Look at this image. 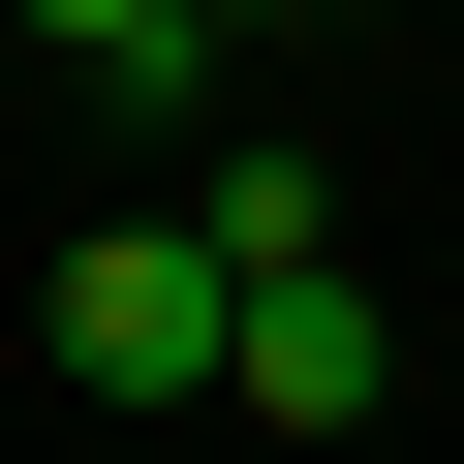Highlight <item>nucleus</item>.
Here are the masks:
<instances>
[{
  "instance_id": "1",
  "label": "nucleus",
  "mask_w": 464,
  "mask_h": 464,
  "mask_svg": "<svg viewBox=\"0 0 464 464\" xmlns=\"http://www.w3.org/2000/svg\"><path fill=\"white\" fill-rule=\"evenodd\" d=\"M32 341L93 402H217V372H248V248H217V217H93V248L32 279Z\"/></svg>"
},
{
  "instance_id": "2",
  "label": "nucleus",
  "mask_w": 464,
  "mask_h": 464,
  "mask_svg": "<svg viewBox=\"0 0 464 464\" xmlns=\"http://www.w3.org/2000/svg\"><path fill=\"white\" fill-rule=\"evenodd\" d=\"M402 372H433V341H402V310L310 248V279H248V372H217V402H248V433H372Z\"/></svg>"
},
{
  "instance_id": "3",
  "label": "nucleus",
  "mask_w": 464,
  "mask_h": 464,
  "mask_svg": "<svg viewBox=\"0 0 464 464\" xmlns=\"http://www.w3.org/2000/svg\"><path fill=\"white\" fill-rule=\"evenodd\" d=\"M0 32H32L93 124H186V93H217V0H0Z\"/></svg>"
},
{
  "instance_id": "4",
  "label": "nucleus",
  "mask_w": 464,
  "mask_h": 464,
  "mask_svg": "<svg viewBox=\"0 0 464 464\" xmlns=\"http://www.w3.org/2000/svg\"><path fill=\"white\" fill-rule=\"evenodd\" d=\"M186 217H217V248H248V279H310V248H341V155H279V124H248V155H217Z\"/></svg>"
},
{
  "instance_id": "5",
  "label": "nucleus",
  "mask_w": 464,
  "mask_h": 464,
  "mask_svg": "<svg viewBox=\"0 0 464 464\" xmlns=\"http://www.w3.org/2000/svg\"><path fill=\"white\" fill-rule=\"evenodd\" d=\"M248 32H310V0H217V63H248Z\"/></svg>"
},
{
  "instance_id": "6",
  "label": "nucleus",
  "mask_w": 464,
  "mask_h": 464,
  "mask_svg": "<svg viewBox=\"0 0 464 464\" xmlns=\"http://www.w3.org/2000/svg\"><path fill=\"white\" fill-rule=\"evenodd\" d=\"M433 433H464V372H433Z\"/></svg>"
}]
</instances>
